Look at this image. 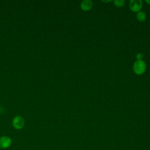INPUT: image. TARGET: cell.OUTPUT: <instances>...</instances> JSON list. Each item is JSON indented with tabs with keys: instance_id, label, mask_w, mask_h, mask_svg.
Listing matches in <instances>:
<instances>
[{
	"instance_id": "1",
	"label": "cell",
	"mask_w": 150,
	"mask_h": 150,
	"mask_svg": "<svg viewBox=\"0 0 150 150\" xmlns=\"http://www.w3.org/2000/svg\"><path fill=\"white\" fill-rule=\"evenodd\" d=\"M146 70V64L142 60H137L133 64V70L137 74H143Z\"/></svg>"
},
{
	"instance_id": "2",
	"label": "cell",
	"mask_w": 150,
	"mask_h": 150,
	"mask_svg": "<svg viewBox=\"0 0 150 150\" xmlns=\"http://www.w3.org/2000/svg\"><path fill=\"white\" fill-rule=\"evenodd\" d=\"M13 127L16 129H21L25 125V120L21 115H16L12 121Z\"/></svg>"
},
{
	"instance_id": "3",
	"label": "cell",
	"mask_w": 150,
	"mask_h": 150,
	"mask_svg": "<svg viewBox=\"0 0 150 150\" xmlns=\"http://www.w3.org/2000/svg\"><path fill=\"white\" fill-rule=\"evenodd\" d=\"M12 144L11 138L6 135H3L0 137V148L1 149H8Z\"/></svg>"
},
{
	"instance_id": "4",
	"label": "cell",
	"mask_w": 150,
	"mask_h": 150,
	"mask_svg": "<svg viewBox=\"0 0 150 150\" xmlns=\"http://www.w3.org/2000/svg\"><path fill=\"white\" fill-rule=\"evenodd\" d=\"M130 9L133 12H139L142 7L141 0H131L129 2Z\"/></svg>"
},
{
	"instance_id": "5",
	"label": "cell",
	"mask_w": 150,
	"mask_h": 150,
	"mask_svg": "<svg viewBox=\"0 0 150 150\" xmlns=\"http://www.w3.org/2000/svg\"><path fill=\"white\" fill-rule=\"evenodd\" d=\"M93 2L90 0H84L80 4V8L83 11H89L93 6Z\"/></svg>"
},
{
	"instance_id": "6",
	"label": "cell",
	"mask_w": 150,
	"mask_h": 150,
	"mask_svg": "<svg viewBox=\"0 0 150 150\" xmlns=\"http://www.w3.org/2000/svg\"><path fill=\"white\" fill-rule=\"evenodd\" d=\"M137 19L139 22H143L144 21L146 18V15L145 12L143 11H139L137 13Z\"/></svg>"
},
{
	"instance_id": "7",
	"label": "cell",
	"mask_w": 150,
	"mask_h": 150,
	"mask_svg": "<svg viewBox=\"0 0 150 150\" xmlns=\"http://www.w3.org/2000/svg\"><path fill=\"white\" fill-rule=\"evenodd\" d=\"M114 4L118 7H122L125 4V1L124 0H114Z\"/></svg>"
},
{
	"instance_id": "8",
	"label": "cell",
	"mask_w": 150,
	"mask_h": 150,
	"mask_svg": "<svg viewBox=\"0 0 150 150\" xmlns=\"http://www.w3.org/2000/svg\"><path fill=\"white\" fill-rule=\"evenodd\" d=\"M136 57H137V60H142V59L143 57V55L141 53H138L137 54Z\"/></svg>"
},
{
	"instance_id": "9",
	"label": "cell",
	"mask_w": 150,
	"mask_h": 150,
	"mask_svg": "<svg viewBox=\"0 0 150 150\" xmlns=\"http://www.w3.org/2000/svg\"><path fill=\"white\" fill-rule=\"evenodd\" d=\"M146 2H147L148 4H149L150 5V0H145Z\"/></svg>"
}]
</instances>
